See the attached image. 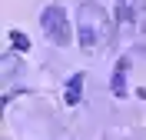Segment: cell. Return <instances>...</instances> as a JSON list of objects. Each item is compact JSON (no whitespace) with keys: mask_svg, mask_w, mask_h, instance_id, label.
<instances>
[{"mask_svg":"<svg viewBox=\"0 0 146 140\" xmlns=\"http://www.w3.org/2000/svg\"><path fill=\"white\" fill-rule=\"evenodd\" d=\"M40 27H43V37L56 47H66L73 40V30H70V20H66V10L60 3H46L40 10Z\"/></svg>","mask_w":146,"mask_h":140,"instance_id":"cell-2","label":"cell"},{"mask_svg":"<svg viewBox=\"0 0 146 140\" xmlns=\"http://www.w3.org/2000/svg\"><path fill=\"white\" fill-rule=\"evenodd\" d=\"M139 0H116V23L119 27H133L139 23Z\"/></svg>","mask_w":146,"mask_h":140,"instance_id":"cell-3","label":"cell"},{"mask_svg":"<svg viewBox=\"0 0 146 140\" xmlns=\"http://www.w3.org/2000/svg\"><path fill=\"white\" fill-rule=\"evenodd\" d=\"M83 84H86V74H83V70L66 80V90H63V103L66 107H76V103L83 100Z\"/></svg>","mask_w":146,"mask_h":140,"instance_id":"cell-4","label":"cell"},{"mask_svg":"<svg viewBox=\"0 0 146 140\" xmlns=\"http://www.w3.org/2000/svg\"><path fill=\"white\" fill-rule=\"evenodd\" d=\"M76 40L86 54H100L113 40V20L100 3H80L76 10Z\"/></svg>","mask_w":146,"mask_h":140,"instance_id":"cell-1","label":"cell"},{"mask_svg":"<svg viewBox=\"0 0 146 140\" xmlns=\"http://www.w3.org/2000/svg\"><path fill=\"white\" fill-rule=\"evenodd\" d=\"M10 44L17 47V50H30V40H27V33H20V30H10Z\"/></svg>","mask_w":146,"mask_h":140,"instance_id":"cell-6","label":"cell"},{"mask_svg":"<svg viewBox=\"0 0 146 140\" xmlns=\"http://www.w3.org/2000/svg\"><path fill=\"white\" fill-rule=\"evenodd\" d=\"M126 60H119L116 64V70H113V84H110V90H113V97H119V100H123V97H126Z\"/></svg>","mask_w":146,"mask_h":140,"instance_id":"cell-5","label":"cell"}]
</instances>
